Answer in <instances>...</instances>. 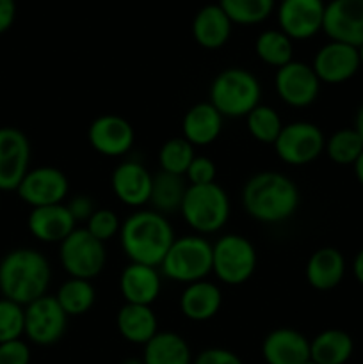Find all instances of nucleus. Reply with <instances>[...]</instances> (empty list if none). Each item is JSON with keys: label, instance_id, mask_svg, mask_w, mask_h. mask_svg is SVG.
<instances>
[{"label": "nucleus", "instance_id": "nucleus-1", "mask_svg": "<svg viewBox=\"0 0 363 364\" xmlns=\"http://www.w3.org/2000/svg\"><path fill=\"white\" fill-rule=\"evenodd\" d=\"M301 194L287 174L262 171L246 181L242 206L251 219L263 224H278L290 219L299 208Z\"/></svg>", "mask_w": 363, "mask_h": 364}, {"label": "nucleus", "instance_id": "nucleus-2", "mask_svg": "<svg viewBox=\"0 0 363 364\" xmlns=\"http://www.w3.org/2000/svg\"><path fill=\"white\" fill-rule=\"evenodd\" d=\"M174 238L167 217L155 210H139L121 223V247L132 263L160 267Z\"/></svg>", "mask_w": 363, "mask_h": 364}, {"label": "nucleus", "instance_id": "nucleus-3", "mask_svg": "<svg viewBox=\"0 0 363 364\" xmlns=\"http://www.w3.org/2000/svg\"><path fill=\"white\" fill-rule=\"evenodd\" d=\"M50 279L48 259L36 249H13L0 259V294L23 308L46 295Z\"/></svg>", "mask_w": 363, "mask_h": 364}, {"label": "nucleus", "instance_id": "nucleus-4", "mask_svg": "<svg viewBox=\"0 0 363 364\" xmlns=\"http://www.w3.org/2000/svg\"><path fill=\"white\" fill-rule=\"evenodd\" d=\"M262 87L251 71L226 68L216 75L209 89V102L223 117H246L260 105Z\"/></svg>", "mask_w": 363, "mask_h": 364}, {"label": "nucleus", "instance_id": "nucleus-5", "mask_svg": "<svg viewBox=\"0 0 363 364\" xmlns=\"http://www.w3.org/2000/svg\"><path fill=\"white\" fill-rule=\"evenodd\" d=\"M230 198L216 181L209 185H189L180 208L187 226L201 237L223 230L230 219Z\"/></svg>", "mask_w": 363, "mask_h": 364}, {"label": "nucleus", "instance_id": "nucleus-6", "mask_svg": "<svg viewBox=\"0 0 363 364\" xmlns=\"http://www.w3.org/2000/svg\"><path fill=\"white\" fill-rule=\"evenodd\" d=\"M160 269L167 279L177 283L203 281L212 272V244L201 235L174 238Z\"/></svg>", "mask_w": 363, "mask_h": 364}, {"label": "nucleus", "instance_id": "nucleus-7", "mask_svg": "<svg viewBox=\"0 0 363 364\" xmlns=\"http://www.w3.org/2000/svg\"><path fill=\"white\" fill-rule=\"evenodd\" d=\"M256 249L242 235H223L212 244V272L228 287L244 284L255 274Z\"/></svg>", "mask_w": 363, "mask_h": 364}, {"label": "nucleus", "instance_id": "nucleus-8", "mask_svg": "<svg viewBox=\"0 0 363 364\" xmlns=\"http://www.w3.org/2000/svg\"><path fill=\"white\" fill-rule=\"evenodd\" d=\"M59 262L70 277L93 281L105 269V244L96 240L85 228H77L59 244Z\"/></svg>", "mask_w": 363, "mask_h": 364}, {"label": "nucleus", "instance_id": "nucleus-9", "mask_svg": "<svg viewBox=\"0 0 363 364\" xmlns=\"http://www.w3.org/2000/svg\"><path fill=\"white\" fill-rule=\"evenodd\" d=\"M273 146L281 162L299 167L313 162L322 155L326 148V137L317 124L308 121H295V123L283 124Z\"/></svg>", "mask_w": 363, "mask_h": 364}, {"label": "nucleus", "instance_id": "nucleus-10", "mask_svg": "<svg viewBox=\"0 0 363 364\" xmlns=\"http://www.w3.org/2000/svg\"><path fill=\"white\" fill-rule=\"evenodd\" d=\"M68 315L53 295H43L25 306V334L36 345H53L66 333Z\"/></svg>", "mask_w": 363, "mask_h": 364}, {"label": "nucleus", "instance_id": "nucleus-11", "mask_svg": "<svg viewBox=\"0 0 363 364\" xmlns=\"http://www.w3.org/2000/svg\"><path fill=\"white\" fill-rule=\"evenodd\" d=\"M16 192L18 198L32 208L60 205L70 192V180L57 167H36L28 169Z\"/></svg>", "mask_w": 363, "mask_h": 364}, {"label": "nucleus", "instance_id": "nucleus-12", "mask_svg": "<svg viewBox=\"0 0 363 364\" xmlns=\"http://www.w3.org/2000/svg\"><path fill=\"white\" fill-rule=\"evenodd\" d=\"M274 87L278 96L287 105L295 109L310 107L320 92V80L310 64L301 60H290L278 68L274 75Z\"/></svg>", "mask_w": 363, "mask_h": 364}, {"label": "nucleus", "instance_id": "nucleus-13", "mask_svg": "<svg viewBox=\"0 0 363 364\" xmlns=\"http://www.w3.org/2000/svg\"><path fill=\"white\" fill-rule=\"evenodd\" d=\"M31 142L14 127H0V191L11 192L20 187L28 173Z\"/></svg>", "mask_w": 363, "mask_h": 364}, {"label": "nucleus", "instance_id": "nucleus-14", "mask_svg": "<svg viewBox=\"0 0 363 364\" xmlns=\"http://www.w3.org/2000/svg\"><path fill=\"white\" fill-rule=\"evenodd\" d=\"M322 31L330 41L356 48L363 45V0H331L326 4Z\"/></svg>", "mask_w": 363, "mask_h": 364}, {"label": "nucleus", "instance_id": "nucleus-15", "mask_svg": "<svg viewBox=\"0 0 363 364\" xmlns=\"http://www.w3.org/2000/svg\"><path fill=\"white\" fill-rule=\"evenodd\" d=\"M324 0H281L278 9L280 31L292 41L310 39L322 31Z\"/></svg>", "mask_w": 363, "mask_h": 364}, {"label": "nucleus", "instance_id": "nucleus-16", "mask_svg": "<svg viewBox=\"0 0 363 364\" xmlns=\"http://www.w3.org/2000/svg\"><path fill=\"white\" fill-rule=\"evenodd\" d=\"M88 141L100 155L121 156L134 146L135 132L130 121L125 117L117 114H103L89 124Z\"/></svg>", "mask_w": 363, "mask_h": 364}, {"label": "nucleus", "instance_id": "nucleus-17", "mask_svg": "<svg viewBox=\"0 0 363 364\" xmlns=\"http://www.w3.org/2000/svg\"><path fill=\"white\" fill-rule=\"evenodd\" d=\"M312 68L320 84H344L362 68L358 48L338 41L326 43L313 57Z\"/></svg>", "mask_w": 363, "mask_h": 364}, {"label": "nucleus", "instance_id": "nucleus-18", "mask_svg": "<svg viewBox=\"0 0 363 364\" xmlns=\"http://www.w3.org/2000/svg\"><path fill=\"white\" fill-rule=\"evenodd\" d=\"M110 187L114 196L123 205L139 208L149 203L153 187V176L142 164L127 160L121 162L110 174Z\"/></svg>", "mask_w": 363, "mask_h": 364}, {"label": "nucleus", "instance_id": "nucleus-19", "mask_svg": "<svg viewBox=\"0 0 363 364\" xmlns=\"http://www.w3.org/2000/svg\"><path fill=\"white\" fill-rule=\"evenodd\" d=\"M28 231L34 238L45 244H60L77 230V220L64 203L60 205L32 208L27 219Z\"/></svg>", "mask_w": 363, "mask_h": 364}, {"label": "nucleus", "instance_id": "nucleus-20", "mask_svg": "<svg viewBox=\"0 0 363 364\" xmlns=\"http://www.w3.org/2000/svg\"><path fill=\"white\" fill-rule=\"evenodd\" d=\"M160 274L157 267L128 263L120 276V291L127 304L152 306L159 299Z\"/></svg>", "mask_w": 363, "mask_h": 364}, {"label": "nucleus", "instance_id": "nucleus-21", "mask_svg": "<svg viewBox=\"0 0 363 364\" xmlns=\"http://www.w3.org/2000/svg\"><path fill=\"white\" fill-rule=\"evenodd\" d=\"M262 354L269 364H305L310 359V341L299 331L281 327L267 334Z\"/></svg>", "mask_w": 363, "mask_h": 364}, {"label": "nucleus", "instance_id": "nucleus-22", "mask_svg": "<svg viewBox=\"0 0 363 364\" xmlns=\"http://www.w3.org/2000/svg\"><path fill=\"white\" fill-rule=\"evenodd\" d=\"M223 119L219 110L210 102L196 103L182 119V137L194 148L212 144L223 132Z\"/></svg>", "mask_w": 363, "mask_h": 364}, {"label": "nucleus", "instance_id": "nucleus-23", "mask_svg": "<svg viewBox=\"0 0 363 364\" xmlns=\"http://www.w3.org/2000/svg\"><path fill=\"white\" fill-rule=\"evenodd\" d=\"M345 258L338 249L320 247L306 262V283L319 291L337 288L345 276Z\"/></svg>", "mask_w": 363, "mask_h": 364}, {"label": "nucleus", "instance_id": "nucleus-24", "mask_svg": "<svg viewBox=\"0 0 363 364\" xmlns=\"http://www.w3.org/2000/svg\"><path fill=\"white\" fill-rule=\"evenodd\" d=\"M223 294L219 287L210 281H196L185 287L180 297V311L192 322H206L219 313Z\"/></svg>", "mask_w": 363, "mask_h": 364}, {"label": "nucleus", "instance_id": "nucleus-25", "mask_svg": "<svg viewBox=\"0 0 363 364\" xmlns=\"http://www.w3.org/2000/svg\"><path fill=\"white\" fill-rule=\"evenodd\" d=\"M231 20L219 4L203 6L192 20V36L199 46L217 50L228 43L231 36Z\"/></svg>", "mask_w": 363, "mask_h": 364}, {"label": "nucleus", "instance_id": "nucleus-26", "mask_svg": "<svg viewBox=\"0 0 363 364\" xmlns=\"http://www.w3.org/2000/svg\"><path fill=\"white\" fill-rule=\"evenodd\" d=\"M116 326L121 336L130 343L146 345L159 331L157 315L152 311V306L127 304L125 302L116 316Z\"/></svg>", "mask_w": 363, "mask_h": 364}, {"label": "nucleus", "instance_id": "nucleus-27", "mask_svg": "<svg viewBox=\"0 0 363 364\" xmlns=\"http://www.w3.org/2000/svg\"><path fill=\"white\" fill-rule=\"evenodd\" d=\"M352 350V338L342 329H326L310 341V359L317 364H345Z\"/></svg>", "mask_w": 363, "mask_h": 364}, {"label": "nucleus", "instance_id": "nucleus-28", "mask_svg": "<svg viewBox=\"0 0 363 364\" xmlns=\"http://www.w3.org/2000/svg\"><path fill=\"white\" fill-rule=\"evenodd\" d=\"M144 364H191V350L177 333H157L144 345Z\"/></svg>", "mask_w": 363, "mask_h": 364}, {"label": "nucleus", "instance_id": "nucleus-29", "mask_svg": "<svg viewBox=\"0 0 363 364\" xmlns=\"http://www.w3.org/2000/svg\"><path fill=\"white\" fill-rule=\"evenodd\" d=\"M187 187L189 185H185L184 176H177V174H169L160 171L159 174L153 176L149 205L153 206L155 212L162 213V215L180 212Z\"/></svg>", "mask_w": 363, "mask_h": 364}, {"label": "nucleus", "instance_id": "nucleus-30", "mask_svg": "<svg viewBox=\"0 0 363 364\" xmlns=\"http://www.w3.org/2000/svg\"><path fill=\"white\" fill-rule=\"evenodd\" d=\"M53 297L57 299L63 311L70 318V316L85 315L95 306L96 290L91 281L70 277V279L60 284L59 290H57V294Z\"/></svg>", "mask_w": 363, "mask_h": 364}, {"label": "nucleus", "instance_id": "nucleus-31", "mask_svg": "<svg viewBox=\"0 0 363 364\" xmlns=\"http://www.w3.org/2000/svg\"><path fill=\"white\" fill-rule=\"evenodd\" d=\"M255 52L262 63L278 68L288 64L294 55V41L280 28L263 31L255 41Z\"/></svg>", "mask_w": 363, "mask_h": 364}, {"label": "nucleus", "instance_id": "nucleus-32", "mask_svg": "<svg viewBox=\"0 0 363 364\" xmlns=\"http://www.w3.org/2000/svg\"><path fill=\"white\" fill-rule=\"evenodd\" d=\"M324 151L338 166H354L363 153V141L354 128H342L326 139Z\"/></svg>", "mask_w": 363, "mask_h": 364}, {"label": "nucleus", "instance_id": "nucleus-33", "mask_svg": "<svg viewBox=\"0 0 363 364\" xmlns=\"http://www.w3.org/2000/svg\"><path fill=\"white\" fill-rule=\"evenodd\" d=\"M217 4L231 23L238 25L262 23L274 9V0H219Z\"/></svg>", "mask_w": 363, "mask_h": 364}, {"label": "nucleus", "instance_id": "nucleus-34", "mask_svg": "<svg viewBox=\"0 0 363 364\" xmlns=\"http://www.w3.org/2000/svg\"><path fill=\"white\" fill-rule=\"evenodd\" d=\"M246 127L251 137L258 142L274 144L283 128V121L273 107L258 105L246 116Z\"/></svg>", "mask_w": 363, "mask_h": 364}, {"label": "nucleus", "instance_id": "nucleus-35", "mask_svg": "<svg viewBox=\"0 0 363 364\" xmlns=\"http://www.w3.org/2000/svg\"><path fill=\"white\" fill-rule=\"evenodd\" d=\"M194 146L184 137H173L162 144L159 151L160 171L177 176H185L189 166L194 160Z\"/></svg>", "mask_w": 363, "mask_h": 364}, {"label": "nucleus", "instance_id": "nucleus-36", "mask_svg": "<svg viewBox=\"0 0 363 364\" xmlns=\"http://www.w3.org/2000/svg\"><path fill=\"white\" fill-rule=\"evenodd\" d=\"M25 334V308L9 301L0 299V343L20 340Z\"/></svg>", "mask_w": 363, "mask_h": 364}, {"label": "nucleus", "instance_id": "nucleus-37", "mask_svg": "<svg viewBox=\"0 0 363 364\" xmlns=\"http://www.w3.org/2000/svg\"><path fill=\"white\" fill-rule=\"evenodd\" d=\"M85 230L96 238V240L103 242L114 238L116 235H120L121 230V220L112 210L109 208H96V212L89 217V220L85 223Z\"/></svg>", "mask_w": 363, "mask_h": 364}, {"label": "nucleus", "instance_id": "nucleus-38", "mask_svg": "<svg viewBox=\"0 0 363 364\" xmlns=\"http://www.w3.org/2000/svg\"><path fill=\"white\" fill-rule=\"evenodd\" d=\"M216 164L209 156L196 155L185 173V178L189 180V185H209L216 181Z\"/></svg>", "mask_w": 363, "mask_h": 364}, {"label": "nucleus", "instance_id": "nucleus-39", "mask_svg": "<svg viewBox=\"0 0 363 364\" xmlns=\"http://www.w3.org/2000/svg\"><path fill=\"white\" fill-rule=\"evenodd\" d=\"M31 350L25 341L13 340L7 343H0V364H28Z\"/></svg>", "mask_w": 363, "mask_h": 364}, {"label": "nucleus", "instance_id": "nucleus-40", "mask_svg": "<svg viewBox=\"0 0 363 364\" xmlns=\"http://www.w3.org/2000/svg\"><path fill=\"white\" fill-rule=\"evenodd\" d=\"M66 206L77 223H88L89 217L96 212L95 201H93L89 196H82V194L75 196L73 199H70V203H68Z\"/></svg>", "mask_w": 363, "mask_h": 364}, {"label": "nucleus", "instance_id": "nucleus-41", "mask_svg": "<svg viewBox=\"0 0 363 364\" xmlns=\"http://www.w3.org/2000/svg\"><path fill=\"white\" fill-rule=\"evenodd\" d=\"M194 364H242L241 359L224 348H209L196 358Z\"/></svg>", "mask_w": 363, "mask_h": 364}, {"label": "nucleus", "instance_id": "nucleus-42", "mask_svg": "<svg viewBox=\"0 0 363 364\" xmlns=\"http://www.w3.org/2000/svg\"><path fill=\"white\" fill-rule=\"evenodd\" d=\"M16 18V0H0V34L9 31Z\"/></svg>", "mask_w": 363, "mask_h": 364}, {"label": "nucleus", "instance_id": "nucleus-43", "mask_svg": "<svg viewBox=\"0 0 363 364\" xmlns=\"http://www.w3.org/2000/svg\"><path fill=\"white\" fill-rule=\"evenodd\" d=\"M352 274H354L356 281L363 287V249H359L358 255L354 256V262H352Z\"/></svg>", "mask_w": 363, "mask_h": 364}, {"label": "nucleus", "instance_id": "nucleus-44", "mask_svg": "<svg viewBox=\"0 0 363 364\" xmlns=\"http://www.w3.org/2000/svg\"><path fill=\"white\" fill-rule=\"evenodd\" d=\"M352 128H354V130L358 132L359 137H362V141H363V103H362V105H359L358 112H356L354 127H352Z\"/></svg>", "mask_w": 363, "mask_h": 364}, {"label": "nucleus", "instance_id": "nucleus-45", "mask_svg": "<svg viewBox=\"0 0 363 364\" xmlns=\"http://www.w3.org/2000/svg\"><path fill=\"white\" fill-rule=\"evenodd\" d=\"M352 167H354L356 180H358V183L363 187V153H362V155H359V159L356 160L354 166H352Z\"/></svg>", "mask_w": 363, "mask_h": 364}, {"label": "nucleus", "instance_id": "nucleus-46", "mask_svg": "<svg viewBox=\"0 0 363 364\" xmlns=\"http://www.w3.org/2000/svg\"><path fill=\"white\" fill-rule=\"evenodd\" d=\"M358 55H359V66L363 68V45L358 46Z\"/></svg>", "mask_w": 363, "mask_h": 364}, {"label": "nucleus", "instance_id": "nucleus-47", "mask_svg": "<svg viewBox=\"0 0 363 364\" xmlns=\"http://www.w3.org/2000/svg\"><path fill=\"white\" fill-rule=\"evenodd\" d=\"M123 364H144V363L139 361V359H128V361H125Z\"/></svg>", "mask_w": 363, "mask_h": 364}, {"label": "nucleus", "instance_id": "nucleus-48", "mask_svg": "<svg viewBox=\"0 0 363 364\" xmlns=\"http://www.w3.org/2000/svg\"><path fill=\"white\" fill-rule=\"evenodd\" d=\"M305 364H317L315 361H313V359H308V361H306Z\"/></svg>", "mask_w": 363, "mask_h": 364}]
</instances>
